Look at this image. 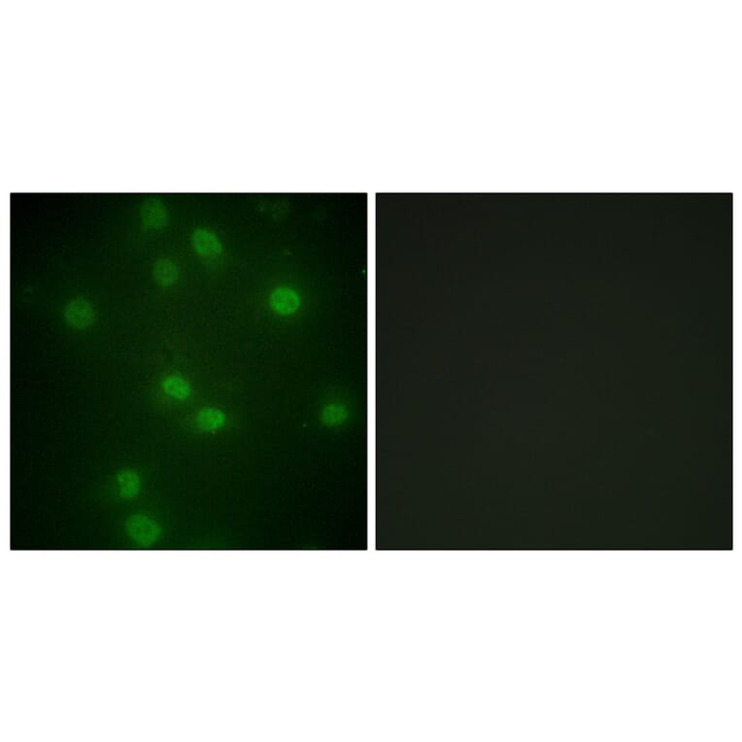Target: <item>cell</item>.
Listing matches in <instances>:
<instances>
[{
	"instance_id": "obj_1",
	"label": "cell",
	"mask_w": 742,
	"mask_h": 742,
	"mask_svg": "<svg viewBox=\"0 0 742 742\" xmlns=\"http://www.w3.org/2000/svg\"><path fill=\"white\" fill-rule=\"evenodd\" d=\"M126 532L131 538L142 546L156 542L162 535V528L156 521L145 515H132L126 520Z\"/></svg>"
},
{
	"instance_id": "obj_2",
	"label": "cell",
	"mask_w": 742,
	"mask_h": 742,
	"mask_svg": "<svg viewBox=\"0 0 742 742\" xmlns=\"http://www.w3.org/2000/svg\"><path fill=\"white\" fill-rule=\"evenodd\" d=\"M65 319L66 324L73 329L85 330L93 326L96 321L95 309L90 302L77 297L66 304Z\"/></svg>"
},
{
	"instance_id": "obj_3",
	"label": "cell",
	"mask_w": 742,
	"mask_h": 742,
	"mask_svg": "<svg viewBox=\"0 0 742 742\" xmlns=\"http://www.w3.org/2000/svg\"><path fill=\"white\" fill-rule=\"evenodd\" d=\"M141 214L144 225L149 228L161 230L167 226L169 220L164 203L155 197L145 200L141 207Z\"/></svg>"
},
{
	"instance_id": "obj_4",
	"label": "cell",
	"mask_w": 742,
	"mask_h": 742,
	"mask_svg": "<svg viewBox=\"0 0 742 742\" xmlns=\"http://www.w3.org/2000/svg\"><path fill=\"white\" fill-rule=\"evenodd\" d=\"M271 306L276 313L291 315L299 309L301 306V299L294 289L282 287V288L274 289L271 294Z\"/></svg>"
},
{
	"instance_id": "obj_5",
	"label": "cell",
	"mask_w": 742,
	"mask_h": 742,
	"mask_svg": "<svg viewBox=\"0 0 742 742\" xmlns=\"http://www.w3.org/2000/svg\"><path fill=\"white\" fill-rule=\"evenodd\" d=\"M193 245L200 255L217 256L223 251V246L214 233L204 228H197L192 235Z\"/></svg>"
},
{
	"instance_id": "obj_6",
	"label": "cell",
	"mask_w": 742,
	"mask_h": 742,
	"mask_svg": "<svg viewBox=\"0 0 742 742\" xmlns=\"http://www.w3.org/2000/svg\"><path fill=\"white\" fill-rule=\"evenodd\" d=\"M153 276L155 281L160 286L167 288L178 280L179 268L174 261L167 259H160L154 264Z\"/></svg>"
},
{
	"instance_id": "obj_7",
	"label": "cell",
	"mask_w": 742,
	"mask_h": 742,
	"mask_svg": "<svg viewBox=\"0 0 742 742\" xmlns=\"http://www.w3.org/2000/svg\"><path fill=\"white\" fill-rule=\"evenodd\" d=\"M117 481L120 486V495L124 499L136 497L141 490V482L138 475L131 470H124L117 475Z\"/></svg>"
},
{
	"instance_id": "obj_8",
	"label": "cell",
	"mask_w": 742,
	"mask_h": 742,
	"mask_svg": "<svg viewBox=\"0 0 742 742\" xmlns=\"http://www.w3.org/2000/svg\"><path fill=\"white\" fill-rule=\"evenodd\" d=\"M225 422L226 415L219 409L204 408L197 413V426L202 431H213V429L221 428Z\"/></svg>"
},
{
	"instance_id": "obj_9",
	"label": "cell",
	"mask_w": 742,
	"mask_h": 742,
	"mask_svg": "<svg viewBox=\"0 0 742 742\" xmlns=\"http://www.w3.org/2000/svg\"><path fill=\"white\" fill-rule=\"evenodd\" d=\"M162 389L167 395L178 400H185L192 393V388L187 381L178 376H170L162 382Z\"/></svg>"
},
{
	"instance_id": "obj_10",
	"label": "cell",
	"mask_w": 742,
	"mask_h": 742,
	"mask_svg": "<svg viewBox=\"0 0 742 742\" xmlns=\"http://www.w3.org/2000/svg\"><path fill=\"white\" fill-rule=\"evenodd\" d=\"M346 418V411L339 405H329L322 413L323 423L327 426H337Z\"/></svg>"
}]
</instances>
